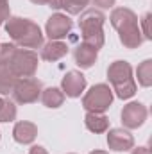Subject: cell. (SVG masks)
<instances>
[{
    "label": "cell",
    "mask_w": 152,
    "mask_h": 154,
    "mask_svg": "<svg viewBox=\"0 0 152 154\" xmlns=\"http://www.w3.org/2000/svg\"><path fill=\"white\" fill-rule=\"evenodd\" d=\"M111 23L118 31V38L123 47L138 48L145 39L138 25V16L127 7H116L111 13Z\"/></svg>",
    "instance_id": "cell-1"
},
{
    "label": "cell",
    "mask_w": 152,
    "mask_h": 154,
    "mask_svg": "<svg viewBox=\"0 0 152 154\" xmlns=\"http://www.w3.org/2000/svg\"><path fill=\"white\" fill-rule=\"evenodd\" d=\"M5 32L11 39L23 47V48H39L43 47V34L38 23H34L29 18L20 16H9L5 20Z\"/></svg>",
    "instance_id": "cell-2"
},
{
    "label": "cell",
    "mask_w": 152,
    "mask_h": 154,
    "mask_svg": "<svg viewBox=\"0 0 152 154\" xmlns=\"http://www.w3.org/2000/svg\"><path fill=\"white\" fill-rule=\"evenodd\" d=\"M104 20H106V16L97 9H88L81 14L79 29L82 34V43L93 47L95 50L102 48V45H104V31H102Z\"/></svg>",
    "instance_id": "cell-3"
},
{
    "label": "cell",
    "mask_w": 152,
    "mask_h": 154,
    "mask_svg": "<svg viewBox=\"0 0 152 154\" xmlns=\"http://www.w3.org/2000/svg\"><path fill=\"white\" fill-rule=\"evenodd\" d=\"M108 79L113 84V91L120 99H131L136 93V82L132 79V68L127 61H114L108 68Z\"/></svg>",
    "instance_id": "cell-4"
},
{
    "label": "cell",
    "mask_w": 152,
    "mask_h": 154,
    "mask_svg": "<svg viewBox=\"0 0 152 154\" xmlns=\"http://www.w3.org/2000/svg\"><path fill=\"white\" fill-rule=\"evenodd\" d=\"M113 102V90L108 84H95L82 99V106L90 113H104Z\"/></svg>",
    "instance_id": "cell-5"
},
{
    "label": "cell",
    "mask_w": 152,
    "mask_h": 154,
    "mask_svg": "<svg viewBox=\"0 0 152 154\" xmlns=\"http://www.w3.org/2000/svg\"><path fill=\"white\" fill-rule=\"evenodd\" d=\"M38 54L32 50H25V48H16L11 63H9V70L18 77H32L38 70Z\"/></svg>",
    "instance_id": "cell-6"
},
{
    "label": "cell",
    "mask_w": 152,
    "mask_h": 154,
    "mask_svg": "<svg viewBox=\"0 0 152 154\" xmlns=\"http://www.w3.org/2000/svg\"><path fill=\"white\" fill-rule=\"evenodd\" d=\"M41 91H43L41 81L34 79V77H23V79L16 81L13 97L18 104H32V102H38V99L41 97Z\"/></svg>",
    "instance_id": "cell-7"
},
{
    "label": "cell",
    "mask_w": 152,
    "mask_h": 154,
    "mask_svg": "<svg viewBox=\"0 0 152 154\" xmlns=\"http://www.w3.org/2000/svg\"><path fill=\"white\" fill-rule=\"evenodd\" d=\"M72 27H74V22L66 14L56 13L47 20L45 29H47V36L50 38V41H59L61 38H66V34L72 31Z\"/></svg>",
    "instance_id": "cell-8"
},
{
    "label": "cell",
    "mask_w": 152,
    "mask_h": 154,
    "mask_svg": "<svg viewBox=\"0 0 152 154\" xmlns=\"http://www.w3.org/2000/svg\"><path fill=\"white\" fill-rule=\"evenodd\" d=\"M147 116L149 111L141 102H131L122 109V124L127 129H138L145 124Z\"/></svg>",
    "instance_id": "cell-9"
},
{
    "label": "cell",
    "mask_w": 152,
    "mask_h": 154,
    "mask_svg": "<svg viewBox=\"0 0 152 154\" xmlns=\"http://www.w3.org/2000/svg\"><path fill=\"white\" fill-rule=\"evenodd\" d=\"M61 88H63V93L66 97L75 99L86 88V77L82 75L81 72H77V70H70V72H66V75L63 77Z\"/></svg>",
    "instance_id": "cell-10"
},
{
    "label": "cell",
    "mask_w": 152,
    "mask_h": 154,
    "mask_svg": "<svg viewBox=\"0 0 152 154\" xmlns=\"http://www.w3.org/2000/svg\"><path fill=\"white\" fill-rule=\"evenodd\" d=\"M108 145L116 152H125L134 147V138L129 131L116 127V129H111L108 134Z\"/></svg>",
    "instance_id": "cell-11"
},
{
    "label": "cell",
    "mask_w": 152,
    "mask_h": 154,
    "mask_svg": "<svg viewBox=\"0 0 152 154\" xmlns=\"http://www.w3.org/2000/svg\"><path fill=\"white\" fill-rule=\"evenodd\" d=\"M38 136V127L32 124V122H18L13 129V138L18 142V143H32Z\"/></svg>",
    "instance_id": "cell-12"
},
{
    "label": "cell",
    "mask_w": 152,
    "mask_h": 154,
    "mask_svg": "<svg viewBox=\"0 0 152 154\" xmlns=\"http://www.w3.org/2000/svg\"><path fill=\"white\" fill-rule=\"evenodd\" d=\"M68 54V45L63 41H48L41 47V59L45 61H57Z\"/></svg>",
    "instance_id": "cell-13"
},
{
    "label": "cell",
    "mask_w": 152,
    "mask_h": 154,
    "mask_svg": "<svg viewBox=\"0 0 152 154\" xmlns=\"http://www.w3.org/2000/svg\"><path fill=\"white\" fill-rule=\"evenodd\" d=\"M97 52H99V50H95L93 47H90V45H86V43H81L75 48V52H74L75 63L81 68H84V70H86V68H91L93 63L97 61Z\"/></svg>",
    "instance_id": "cell-14"
},
{
    "label": "cell",
    "mask_w": 152,
    "mask_h": 154,
    "mask_svg": "<svg viewBox=\"0 0 152 154\" xmlns=\"http://www.w3.org/2000/svg\"><path fill=\"white\" fill-rule=\"evenodd\" d=\"M84 124H86V127L91 131V133H106L108 131V127H109V118L106 115H102V113H86L84 116Z\"/></svg>",
    "instance_id": "cell-15"
},
{
    "label": "cell",
    "mask_w": 152,
    "mask_h": 154,
    "mask_svg": "<svg viewBox=\"0 0 152 154\" xmlns=\"http://www.w3.org/2000/svg\"><path fill=\"white\" fill-rule=\"evenodd\" d=\"M41 102L47 106V108H52V109H56V108H59L63 102H65V93L59 90V88H47V90H43L41 91Z\"/></svg>",
    "instance_id": "cell-16"
},
{
    "label": "cell",
    "mask_w": 152,
    "mask_h": 154,
    "mask_svg": "<svg viewBox=\"0 0 152 154\" xmlns=\"http://www.w3.org/2000/svg\"><path fill=\"white\" fill-rule=\"evenodd\" d=\"M16 81H18V77L9 68H0V95L13 93V90L16 86Z\"/></svg>",
    "instance_id": "cell-17"
},
{
    "label": "cell",
    "mask_w": 152,
    "mask_h": 154,
    "mask_svg": "<svg viewBox=\"0 0 152 154\" xmlns=\"http://www.w3.org/2000/svg\"><path fill=\"white\" fill-rule=\"evenodd\" d=\"M136 74H138V82H140L141 86L149 88L152 84V61L150 59H145V61L138 66Z\"/></svg>",
    "instance_id": "cell-18"
},
{
    "label": "cell",
    "mask_w": 152,
    "mask_h": 154,
    "mask_svg": "<svg viewBox=\"0 0 152 154\" xmlns=\"http://www.w3.org/2000/svg\"><path fill=\"white\" fill-rule=\"evenodd\" d=\"M16 118V106L9 99H0V122H11Z\"/></svg>",
    "instance_id": "cell-19"
},
{
    "label": "cell",
    "mask_w": 152,
    "mask_h": 154,
    "mask_svg": "<svg viewBox=\"0 0 152 154\" xmlns=\"http://www.w3.org/2000/svg\"><path fill=\"white\" fill-rule=\"evenodd\" d=\"M88 4L90 0H59V9H65L68 14H81Z\"/></svg>",
    "instance_id": "cell-20"
},
{
    "label": "cell",
    "mask_w": 152,
    "mask_h": 154,
    "mask_svg": "<svg viewBox=\"0 0 152 154\" xmlns=\"http://www.w3.org/2000/svg\"><path fill=\"white\" fill-rule=\"evenodd\" d=\"M150 18H152L150 13H147V14L141 18V23H143V39H152V34H150Z\"/></svg>",
    "instance_id": "cell-21"
},
{
    "label": "cell",
    "mask_w": 152,
    "mask_h": 154,
    "mask_svg": "<svg viewBox=\"0 0 152 154\" xmlns=\"http://www.w3.org/2000/svg\"><path fill=\"white\" fill-rule=\"evenodd\" d=\"M9 13H11V9H9V0H0V25L5 23V20L9 18Z\"/></svg>",
    "instance_id": "cell-22"
},
{
    "label": "cell",
    "mask_w": 152,
    "mask_h": 154,
    "mask_svg": "<svg viewBox=\"0 0 152 154\" xmlns=\"http://www.w3.org/2000/svg\"><path fill=\"white\" fill-rule=\"evenodd\" d=\"M32 4H38V5H43V4H47V5H50L52 9H59V0H31Z\"/></svg>",
    "instance_id": "cell-23"
},
{
    "label": "cell",
    "mask_w": 152,
    "mask_h": 154,
    "mask_svg": "<svg viewBox=\"0 0 152 154\" xmlns=\"http://www.w3.org/2000/svg\"><path fill=\"white\" fill-rule=\"evenodd\" d=\"M93 2H95V5H99L102 9H109L114 5V0H93Z\"/></svg>",
    "instance_id": "cell-24"
},
{
    "label": "cell",
    "mask_w": 152,
    "mask_h": 154,
    "mask_svg": "<svg viewBox=\"0 0 152 154\" xmlns=\"http://www.w3.org/2000/svg\"><path fill=\"white\" fill-rule=\"evenodd\" d=\"M29 154H48V152H47V151H45L41 145H34V147L29 151Z\"/></svg>",
    "instance_id": "cell-25"
},
{
    "label": "cell",
    "mask_w": 152,
    "mask_h": 154,
    "mask_svg": "<svg viewBox=\"0 0 152 154\" xmlns=\"http://www.w3.org/2000/svg\"><path fill=\"white\" fill-rule=\"evenodd\" d=\"M132 154H150V151H149V147H136Z\"/></svg>",
    "instance_id": "cell-26"
},
{
    "label": "cell",
    "mask_w": 152,
    "mask_h": 154,
    "mask_svg": "<svg viewBox=\"0 0 152 154\" xmlns=\"http://www.w3.org/2000/svg\"><path fill=\"white\" fill-rule=\"evenodd\" d=\"M90 154H108V152H104V151H93V152H90Z\"/></svg>",
    "instance_id": "cell-27"
}]
</instances>
